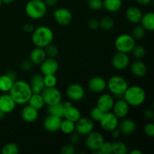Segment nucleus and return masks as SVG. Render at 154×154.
<instances>
[{"mask_svg":"<svg viewBox=\"0 0 154 154\" xmlns=\"http://www.w3.org/2000/svg\"><path fill=\"white\" fill-rule=\"evenodd\" d=\"M20 152L19 147L16 144L14 143H8L3 146L2 149V154H18Z\"/></svg>","mask_w":154,"mask_h":154,"instance_id":"nucleus-35","label":"nucleus"},{"mask_svg":"<svg viewBox=\"0 0 154 154\" xmlns=\"http://www.w3.org/2000/svg\"><path fill=\"white\" fill-rule=\"evenodd\" d=\"M16 105L9 93H5L0 96V110L5 114L12 112L14 110Z\"/></svg>","mask_w":154,"mask_h":154,"instance_id":"nucleus-19","label":"nucleus"},{"mask_svg":"<svg viewBox=\"0 0 154 154\" xmlns=\"http://www.w3.org/2000/svg\"><path fill=\"white\" fill-rule=\"evenodd\" d=\"M114 103V97L111 94L104 93L99 97L96 105L99 109H101L103 112L105 113L111 111L112 110Z\"/></svg>","mask_w":154,"mask_h":154,"instance_id":"nucleus-18","label":"nucleus"},{"mask_svg":"<svg viewBox=\"0 0 154 154\" xmlns=\"http://www.w3.org/2000/svg\"><path fill=\"white\" fill-rule=\"evenodd\" d=\"M129 153H130V154H142V152H141V150H136V149H134V150H131V151L129 152Z\"/></svg>","mask_w":154,"mask_h":154,"instance_id":"nucleus-54","label":"nucleus"},{"mask_svg":"<svg viewBox=\"0 0 154 154\" xmlns=\"http://www.w3.org/2000/svg\"><path fill=\"white\" fill-rule=\"evenodd\" d=\"M128 87L129 85L126 80L119 75H114L107 81V87L109 91L116 96H123Z\"/></svg>","mask_w":154,"mask_h":154,"instance_id":"nucleus-5","label":"nucleus"},{"mask_svg":"<svg viewBox=\"0 0 154 154\" xmlns=\"http://www.w3.org/2000/svg\"><path fill=\"white\" fill-rule=\"evenodd\" d=\"M94 129V123L88 117H81L75 123V130L81 135H87Z\"/></svg>","mask_w":154,"mask_h":154,"instance_id":"nucleus-10","label":"nucleus"},{"mask_svg":"<svg viewBox=\"0 0 154 154\" xmlns=\"http://www.w3.org/2000/svg\"><path fill=\"white\" fill-rule=\"evenodd\" d=\"M54 38V32L50 27L46 26H41L35 28L32 32V42L38 48H46L52 43Z\"/></svg>","mask_w":154,"mask_h":154,"instance_id":"nucleus-2","label":"nucleus"},{"mask_svg":"<svg viewBox=\"0 0 154 154\" xmlns=\"http://www.w3.org/2000/svg\"><path fill=\"white\" fill-rule=\"evenodd\" d=\"M112 150L114 154H126L128 153V147L122 141H114L112 142Z\"/></svg>","mask_w":154,"mask_h":154,"instance_id":"nucleus-34","label":"nucleus"},{"mask_svg":"<svg viewBox=\"0 0 154 154\" xmlns=\"http://www.w3.org/2000/svg\"><path fill=\"white\" fill-rule=\"evenodd\" d=\"M43 97L45 103L48 105H52L54 104L61 102L62 93L56 87H45L41 93Z\"/></svg>","mask_w":154,"mask_h":154,"instance_id":"nucleus-7","label":"nucleus"},{"mask_svg":"<svg viewBox=\"0 0 154 154\" xmlns=\"http://www.w3.org/2000/svg\"><path fill=\"white\" fill-rule=\"evenodd\" d=\"M141 26L144 29V30L152 32L154 30V14L153 12H148L145 14L142 15L141 20Z\"/></svg>","mask_w":154,"mask_h":154,"instance_id":"nucleus-27","label":"nucleus"},{"mask_svg":"<svg viewBox=\"0 0 154 154\" xmlns=\"http://www.w3.org/2000/svg\"><path fill=\"white\" fill-rule=\"evenodd\" d=\"M114 26V20L109 16H105L99 21V27L105 31L112 29Z\"/></svg>","mask_w":154,"mask_h":154,"instance_id":"nucleus-33","label":"nucleus"},{"mask_svg":"<svg viewBox=\"0 0 154 154\" xmlns=\"http://www.w3.org/2000/svg\"><path fill=\"white\" fill-rule=\"evenodd\" d=\"M65 108H68V107H70L71 105H72V103L70 102V101H67V102H65L63 103Z\"/></svg>","mask_w":154,"mask_h":154,"instance_id":"nucleus-56","label":"nucleus"},{"mask_svg":"<svg viewBox=\"0 0 154 154\" xmlns=\"http://www.w3.org/2000/svg\"><path fill=\"white\" fill-rule=\"evenodd\" d=\"M104 138L101 133L98 132H91L87 135V138L85 140L86 147L88 150L92 152L95 150H98L100 149L101 146L104 142Z\"/></svg>","mask_w":154,"mask_h":154,"instance_id":"nucleus-9","label":"nucleus"},{"mask_svg":"<svg viewBox=\"0 0 154 154\" xmlns=\"http://www.w3.org/2000/svg\"><path fill=\"white\" fill-rule=\"evenodd\" d=\"M35 29V26L32 23H26L23 26V30L26 32H32L33 30Z\"/></svg>","mask_w":154,"mask_h":154,"instance_id":"nucleus-49","label":"nucleus"},{"mask_svg":"<svg viewBox=\"0 0 154 154\" xmlns=\"http://www.w3.org/2000/svg\"><path fill=\"white\" fill-rule=\"evenodd\" d=\"M60 153L62 154H74L76 153V150L72 144H66L62 147Z\"/></svg>","mask_w":154,"mask_h":154,"instance_id":"nucleus-43","label":"nucleus"},{"mask_svg":"<svg viewBox=\"0 0 154 154\" xmlns=\"http://www.w3.org/2000/svg\"><path fill=\"white\" fill-rule=\"evenodd\" d=\"M130 60L128 56V54L125 53L117 52L113 57L112 60H111V64L112 66L118 71H122L123 69H126L129 66Z\"/></svg>","mask_w":154,"mask_h":154,"instance_id":"nucleus-13","label":"nucleus"},{"mask_svg":"<svg viewBox=\"0 0 154 154\" xmlns=\"http://www.w3.org/2000/svg\"><path fill=\"white\" fill-rule=\"evenodd\" d=\"M88 87L93 93H100L107 88V81L99 76L93 77L88 82Z\"/></svg>","mask_w":154,"mask_h":154,"instance_id":"nucleus-17","label":"nucleus"},{"mask_svg":"<svg viewBox=\"0 0 154 154\" xmlns=\"http://www.w3.org/2000/svg\"><path fill=\"white\" fill-rule=\"evenodd\" d=\"M136 2L141 5H147L150 4L152 0H136Z\"/></svg>","mask_w":154,"mask_h":154,"instance_id":"nucleus-52","label":"nucleus"},{"mask_svg":"<svg viewBox=\"0 0 154 154\" xmlns=\"http://www.w3.org/2000/svg\"><path fill=\"white\" fill-rule=\"evenodd\" d=\"M121 134L129 135L135 132L136 130V123L130 119H124L118 125Z\"/></svg>","mask_w":154,"mask_h":154,"instance_id":"nucleus-25","label":"nucleus"},{"mask_svg":"<svg viewBox=\"0 0 154 154\" xmlns=\"http://www.w3.org/2000/svg\"><path fill=\"white\" fill-rule=\"evenodd\" d=\"M43 2H45V4L47 6H49V7H53V6H55L56 5L58 2V0H43Z\"/></svg>","mask_w":154,"mask_h":154,"instance_id":"nucleus-51","label":"nucleus"},{"mask_svg":"<svg viewBox=\"0 0 154 154\" xmlns=\"http://www.w3.org/2000/svg\"><path fill=\"white\" fill-rule=\"evenodd\" d=\"M21 117L26 123L35 122L38 117V110L29 105H26L21 110Z\"/></svg>","mask_w":154,"mask_h":154,"instance_id":"nucleus-20","label":"nucleus"},{"mask_svg":"<svg viewBox=\"0 0 154 154\" xmlns=\"http://www.w3.org/2000/svg\"><path fill=\"white\" fill-rule=\"evenodd\" d=\"M111 111L117 118L123 119L129 114V105L124 99H118L117 102H114Z\"/></svg>","mask_w":154,"mask_h":154,"instance_id":"nucleus-16","label":"nucleus"},{"mask_svg":"<svg viewBox=\"0 0 154 154\" xmlns=\"http://www.w3.org/2000/svg\"><path fill=\"white\" fill-rule=\"evenodd\" d=\"M111 136H112V138H114V139H117V138H120V135H121V132H120V129H119L118 128H117V129L111 131Z\"/></svg>","mask_w":154,"mask_h":154,"instance_id":"nucleus-50","label":"nucleus"},{"mask_svg":"<svg viewBox=\"0 0 154 154\" xmlns=\"http://www.w3.org/2000/svg\"><path fill=\"white\" fill-rule=\"evenodd\" d=\"M88 7L93 11H99L103 7L102 0H87Z\"/></svg>","mask_w":154,"mask_h":154,"instance_id":"nucleus-41","label":"nucleus"},{"mask_svg":"<svg viewBox=\"0 0 154 154\" xmlns=\"http://www.w3.org/2000/svg\"><path fill=\"white\" fill-rule=\"evenodd\" d=\"M80 134L78 133V132H73L72 133H71L69 135V140H70L71 143L72 144H78L80 141V139H81V137H80Z\"/></svg>","mask_w":154,"mask_h":154,"instance_id":"nucleus-47","label":"nucleus"},{"mask_svg":"<svg viewBox=\"0 0 154 154\" xmlns=\"http://www.w3.org/2000/svg\"><path fill=\"white\" fill-rule=\"evenodd\" d=\"M123 99L129 106L138 107L142 105L146 99V93L144 89L138 85L128 87L123 95Z\"/></svg>","mask_w":154,"mask_h":154,"instance_id":"nucleus-3","label":"nucleus"},{"mask_svg":"<svg viewBox=\"0 0 154 154\" xmlns=\"http://www.w3.org/2000/svg\"><path fill=\"white\" fill-rule=\"evenodd\" d=\"M48 6L43 0H30L25 6V12L27 16L33 20H39L45 16Z\"/></svg>","mask_w":154,"mask_h":154,"instance_id":"nucleus-4","label":"nucleus"},{"mask_svg":"<svg viewBox=\"0 0 154 154\" xmlns=\"http://www.w3.org/2000/svg\"><path fill=\"white\" fill-rule=\"evenodd\" d=\"M14 80L12 79L8 75L5 74L0 76V91L3 93H8L14 83Z\"/></svg>","mask_w":154,"mask_h":154,"instance_id":"nucleus-29","label":"nucleus"},{"mask_svg":"<svg viewBox=\"0 0 154 154\" xmlns=\"http://www.w3.org/2000/svg\"><path fill=\"white\" fill-rule=\"evenodd\" d=\"M44 76V84L45 87H56L57 84V78L55 75H46Z\"/></svg>","mask_w":154,"mask_h":154,"instance_id":"nucleus-37","label":"nucleus"},{"mask_svg":"<svg viewBox=\"0 0 154 154\" xmlns=\"http://www.w3.org/2000/svg\"><path fill=\"white\" fill-rule=\"evenodd\" d=\"M99 150H100L102 154H111V153H113L112 142L104 141L103 144H102V146H101Z\"/></svg>","mask_w":154,"mask_h":154,"instance_id":"nucleus-42","label":"nucleus"},{"mask_svg":"<svg viewBox=\"0 0 154 154\" xmlns=\"http://www.w3.org/2000/svg\"><path fill=\"white\" fill-rule=\"evenodd\" d=\"M47 58L45 48L36 47L32 50L29 54V60L34 65H40Z\"/></svg>","mask_w":154,"mask_h":154,"instance_id":"nucleus-24","label":"nucleus"},{"mask_svg":"<svg viewBox=\"0 0 154 154\" xmlns=\"http://www.w3.org/2000/svg\"><path fill=\"white\" fill-rule=\"evenodd\" d=\"M145 34V30L141 26H136L133 29L132 32V36L135 40H141L144 38Z\"/></svg>","mask_w":154,"mask_h":154,"instance_id":"nucleus-40","label":"nucleus"},{"mask_svg":"<svg viewBox=\"0 0 154 154\" xmlns=\"http://www.w3.org/2000/svg\"><path fill=\"white\" fill-rule=\"evenodd\" d=\"M99 122L102 129L106 132H111L114 129L118 128L119 119L111 111L104 113Z\"/></svg>","mask_w":154,"mask_h":154,"instance_id":"nucleus-8","label":"nucleus"},{"mask_svg":"<svg viewBox=\"0 0 154 154\" xmlns=\"http://www.w3.org/2000/svg\"><path fill=\"white\" fill-rule=\"evenodd\" d=\"M142 11L141 9L135 6L128 8L126 11V17L128 21L132 23L138 24L140 23L141 17H142Z\"/></svg>","mask_w":154,"mask_h":154,"instance_id":"nucleus-23","label":"nucleus"},{"mask_svg":"<svg viewBox=\"0 0 154 154\" xmlns=\"http://www.w3.org/2000/svg\"><path fill=\"white\" fill-rule=\"evenodd\" d=\"M104 113L105 112H103L102 110L99 109L97 106L95 107V108H92V110L90 111V119H91L92 120H93V121L99 122L100 121L101 118L102 117V116H103Z\"/></svg>","mask_w":154,"mask_h":154,"instance_id":"nucleus-38","label":"nucleus"},{"mask_svg":"<svg viewBox=\"0 0 154 154\" xmlns=\"http://www.w3.org/2000/svg\"><path fill=\"white\" fill-rule=\"evenodd\" d=\"M144 116L147 120H153L154 117V112L150 108H147L144 111Z\"/></svg>","mask_w":154,"mask_h":154,"instance_id":"nucleus-48","label":"nucleus"},{"mask_svg":"<svg viewBox=\"0 0 154 154\" xmlns=\"http://www.w3.org/2000/svg\"><path fill=\"white\" fill-rule=\"evenodd\" d=\"M63 117H65V119H66V120H69L70 121L74 122V123H76L81 117V113L80 110L77 108L76 107L71 105L70 107L65 108Z\"/></svg>","mask_w":154,"mask_h":154,"instance_id":"nucleus-26","label":"nucleus"},{"mask_svg":"<svg viewBox=\"0 0 154 154\" xmlns=\"http://www.w3.org/2000/svg\"><path fill=\"white\" fill-rule=\"evenodd\" d=\"M28 105H31L37 110H40L44 108L45 103L41 93H32L28 102Z\"/></svg>","mask_w":154,"mask_h":154,"instance_id":"nucleus-30","label":"nucleus"},{"mask_svg":"<svg viewBox=\"0 0 154 154\" xmlns=\"http://www.w3.org/2000/svg\"><path fill=\"white\" fill-rule=\"evenodd\" d=\"M144 132L147 136L153 138L154 136V124L153 123H148L144 126Z\"/></svg>","mask_w":154,"mask_h":154,"instance_id":"nucleus-45","label":"nucleus"},{"mask_svg":"<svg viewBox=\"0 0 154 154\" xmlns=\"http://www.w3.org/2000/svg\"><path fill=\"white\" fill-rule=\"evenodd\" d=\"M60 130L66 135H70L75 131V123L65 119L64 120H62Z\"/></svg>","mask_w":154,"mask_h":154,"instance_id":"nucleus-32","label":"nucleus"},{"mask_svg":"<svg viewBox=\"0 0 154 154\" xmlns=\"http://www.w3.org/2000/svg\"><path fill=\"white\" fill-rule=\"evenodd\" d=\"M2 4V0H0V7H1Z\"/></svg>","mask_w":154,"mask_h":154,"instance_id":"nucleus-58","label":"nucleus"},{"mask_svg":"<svg viewBox=\"0 0 154 154\" xmlns=\"http://www.w3.org/2000/svg\"><path fill=\"white\" fill-rule=\"evenodd\" d=\"M54 17L56 22L61 26H67L72 20V14L66 8H60L54 11Z\"/></svg>","mask_w":154,"mask_h":154,"instance_id":"nucleus-12","label":"nucleus"},{"mask_svg":"<svg viewBox=\"0 0 154 154\" xmlns=\"http://www.w3.org/2000/svg\"><path fill=\"white\" fill-rule=\"evenodd\" d=\"M131 72L137 78H143L147 73V67L145 63L141 60H137L131 64Z\"/></svg>","mask_w":154,"mask_h":154,"instance_id":"nucleus-21","label":"nucleus"},{"mask_svg":"<svg viewBox=\"0 0 154 154\" xmlns=\"http://www.w3.org/2000/svg\"><path fill=\"white\" fill-rule=\"evenodd\" d=\"M14 1V0H2V2L4 3V4L5 5H10L11 4V3H13Z\"/></svg>","mask_w":154,"mask_h":154,"instance_id":"nucleus-55","label":"nucleus"},{"mask_svg":"<svg viewBox=\"0 0 154 154\" xmlns=\"http://www.w3.org/2000/svg\"><path fill=\"white\" fill-rule=\"evenodd\" d=\"M131 52L132 53L133 56L137 59V60H141V59L145 56L146 54L145 49H144V48L142 45H135Z\"/></svg>","mask_w":154,"mask_h":154,"instance_id":"nucleus-36","label":"nucleus"},{"mask_svg":"<svg viewBox=\"0 0 154 154\" xmlns=\"http://www.w3.org/2000/svg\"><path fill=\"white\" fill-rule=\"evenodd\" d=\"M5 113L3 112L2 110H0V120H2V119H3L5 117Z\"/></svg>","mask_w":154,"mask_h":154,"instance_id":"nucleus-57","label":"nucleus"},{"mask_svg":"<svg viewBox=\"0 0 154 154\" xmlns=\"http://www.w3.org/2000/svg\"><path fill=\"white\" fill-rule=\"evenodd\" d=\"M30 87L32 93H41L45 87L44 84V76L40 74H35L30 80Z\"/></svg>","mask_w":154,"mask_h":154,"instance_id":"nucleus-22","label":"nucleus"},{"mask_svg":"<svg viewBox=\"0 0 154 154\" xmlns=\"http://www.w3.org/2000/svg\"><path fill=\"white\" fill-rule=\"evenodd\" d=\"M87 25H88V27L91 30H96L99 28V21L98 20L93 18V19H90L88 21Z\"/></svg>","mask_w":154,"mask_h":154,"instance_id":"nucleus-46","label":"nucleus"},{"mask_svg":"<svg viewBox=\"0 0 154 154\" xmlns=\"http://www.w3.org/2000/svg\"><path fill=\"white\" fill-rule=\"evenodd\" d=\"M45 51L46 53V55L49 57H51V58H55L59 54L58 48L52 43L48 45L46 48H45Z\"/></svg>","mask_w":154,"mask_h":154,"instance_id":"nucleus-39","label":"nucleus"},{"mask_svg":"<svg viewBox=\"0 0 154 154\" xmlns=\"http://www.w3.org/2000/svg\"><path fill=\"white\" fill-rule=\"evenodd\" d=\"M33 65L34 64L32 63L30 60H24L21 63L20 68L23 72H29L32 69Z\"/></svg>","mask_w":154,"mask_h":154,"instance_id":"nucleus-44","label":"nucleus"},{"mask_svg":"<svg viewBox=\"0 0 154 154\" xmlns=\"http://www.w3.org/2000/svg\"><path fill=\"white\" fill-rule=\"evenodd\" d=\"M103 8L108 12L114 13L120 10L122 0H102Z\"/></svg>","mask_w":154,"mask_h":154,"instance_id":"nucleus-28","label":"nucleus"},{"mask_svg":"<svg viewBox=\"0 0 154 154\" xmlns=\"http://www.w3.org/2000/svg\"><path fill=\"white\" fill-rule=\"evenodd\" d=\"M9 94L17 105H25L28 103L32 92L28 82L20 80L14 81Z\"/></svg>","mask_w":154,"mask_h":154,"instance_id":"nucleus-1","label":"nucleus"},{"mask_svg":"<svg viewBox=\"0 0 154 154\" xmlns=\"http://www.w3.org/2000/svg\"><path fill=\"white\" fill-rule=\"evenodd\" d=\"M66 95L70 100L79 102L84 99L85 96V90L80 84H72L68 86L66 89Z\"/></svg>","mask_w":154,"mask_h":154,"instance_id":"nucleus-11","label":"nucleus"},{"mask_svg":"<svg viewBox=\"0 0 154 154\" xmlns=\"http://www.w3.org/2000/svg\"><path fill=\"white\" fill-rule=\"evenodd\" d=\"M135 45V40L129 34H121L116 38L114 46L118 52L129 54Z\"/></svg>","mask_w":154,"mask_h":154,"instance_id":"nucleus-6","label":"nucleus"},{"mask_svg":"<svg viewBox=\"0 0 154 154\" xmlns=\"http://www.w3.org/2000/svg\"><path fill=\"white\" fill-rule=\"evenodd\" d=\"M42 75H55L59 69V63L55 58H46L40 64Z\"/></svg>","mask_w":154,"mask_h":154,"instance_id":"nucleus-14","label":"nucleus"},{"mask_svg":"<svg viewBox=\"0 0 154 154\" xmlns=\"http://www.w3.org/2000/svg\"><path fill=\"white\" fill-rule=\"evenodd\" d=\"M7 75H8L9 76L11 77V78H12L13 80H14V81H16V78H17V74L16 72H14L13 70H9L8 72H7Z\"/></svg>","mask_w":154,"mask_h":154,"instance_id":"nucleus-53","label":"nucleus"},{"mask_svg":"<svg viewBox=\"0 0 154 154\" xmlns=\"http://www.w3.org/2000/svg\"><path fill=\"white\" fill-rule=\"evenodd\" d=\"M64 111L65 107L63 103H62V102H59V103L54 104V105H48V114L57 116V117L63 118V115H64Z\"/></svg>","mask_w":154,"mask_h":154,"instance_id":"nucleus-31","label":"nucleus"},{"mask_svg":"<svg viewBox=\"0 0 154 154\" xmlns=\"http://www.w3.org/2000/svg\"><path fill=\"white\" fill-rule=\"evenodd\" d=\"M61 123V117L49 114L48 117H45L43 123V126L47 132H56L60 130Z\"/></svg>","mask_w":154,"mask_h":154,"instance_id":"nucleus-15","label":"nucleus"}]
</instances>
